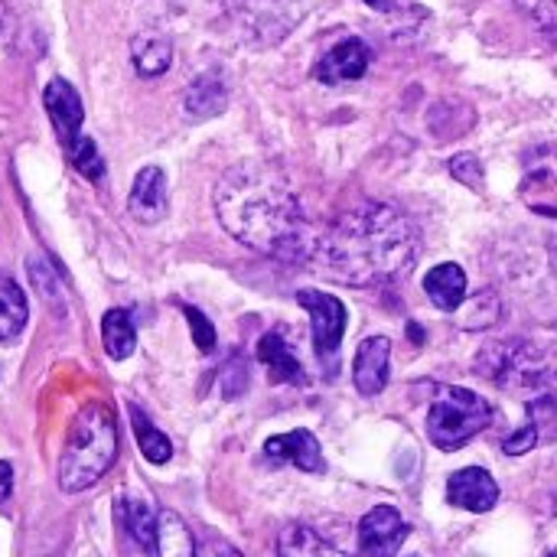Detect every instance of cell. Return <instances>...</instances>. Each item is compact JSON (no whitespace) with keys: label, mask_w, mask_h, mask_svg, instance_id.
Instances as JSON below:
<instances>
[{"label":"cell","mask_w":557,"mask_h":557,"mask_svg":"<svg viewBox=\"0 0 557 557\" xmlns=\"http://www.w3.org/2000/svg\"><path fill=\"white\" fill-rule=\"evenodd\" d=\"M212 206L222 228L251 251L271 258H304L313 245L294 186L268 163L251 160L232 166L219 180Z\"/></svg>","instance_id":"cell-1"},{"label":"cell","mask_w":557,"mask_h":557,"mask_svg":"<svg viewBox=\"0 0 557 557\" xmlns=\"http://www.w3.org/2000/svg\"><path fill=\"white\" fill-rule=\"evenodd\" d=\"M320 274L352 284H392L414 268L421 235L408 215L385 202H362L339 215V222L310 245Z\"/></svg>","instance_id":"cell-2"},{"label":"cell","mask_w":557,"mask_h":557,"mask_svg":"<svg viewBox=\"0 0 557 557\" xmlns=\"http://www.w3.org/2000/svg\"><path fill=\"white\" fill-rule=\"evenodd\" d=\"M117 457V428H114V414L98 405L88 401L69 428L62 457H59V486L62 493H82L88 486H95L108 467Z\"/></svg>","instance_id":"cell-3"},{"label":"cell","mask_w":557,"mask_h":557,"mask_svg":"<svg viewBox=\"0 0 557 557\" xmlns=\"http://www.w3.org/2000/svg\"><path fill=\"white\" fill-rule=\"evenodd\" d=\"M493 421V408L470 388L444 385L428 411V437L437 450H460Z\"/></svg>","instance_id":"cell-4"},{"label":"cell","mask_w":557,"mask_h":557,"mask_svg":"<svg viewBox=\"0 0 557 557\" xmlns=\"http://www.w3.org/2000/svg\"><path fill=\"white\" fill-rule=\"evenodd\" d=\"M297 304L310 313V330H313V346H317V356L326 359V356H336L339 343H343V333H346V307L343 300H336L333 294H323V290H297Z\"/></svg>","instance_id":"cell-5"},{"label":"cell","mask_w":557,"mask_h":557,"mask_svg":"<svg viewBox=\"0 0 557 557\" xmlns=\"http://www.w3.org/2000/svg\"><path fill=\"white\" fill-rule=\"evenodd\" d=\"M490 352L496 356V366H486L490 369L486 375L496 379L499 385H506V388H529V385L539 388V385L548 382V366L535 349H529L522 343H512V346L496 343Z\"/></svg>","instance_id":"cell-6"},{"label":"cell","mask_w":557,"mask_h":557,"mask_svg":"<svg viewBox=\"0 0 557 557\" xmlns=\"http://www.w3.org/2000/svg\"><path fill=\"white\" fill-rule=\"evenodd\" d=\"M408 522L392 506H375L359 522V548L366 557H395L408 539Z\"/></svg>","instance_id":"cell-7"},{"label":"cell","mask_w":557,"mask_h":557,"mask_svg":"<svg viewBox=\"0 0 557 557\" xmlns=\"http://www.w3.org/2000/svg\"><path fill=\"white\" fill-rule=\"evenodd\" d=\"M372 52L362 39H343L336 42L320 62H317V78L323 85H343V82H356L369 72Z\"/></svg>","instance_id":"cell-8"},{"label":"cell","mask_w":557,"mask_h":557,"mask_svg":"<svg viewBox=\"0 0 557 557\" xmlns=\"http://www.w3.org/2000/svg\"><path fill=\"white\" fill-rule=\"evenodd\" d=\"M264 457L271 463H290L304 473H323L326 463H323V450L317 444V437L310 431H290V434H277L264 444Z\"/></svg>","instance_id":"cell-9"},{"label":"cell","mask_w":557,"mask_h":557,"mask_svg":"<svg viewBox=\"0 0 557 557\" xmlns=\"http://www.w3.org/2000/svg\"><path fill=\"white\" fill-rule=\"evenodd\" d=\"M42 104L46 114L59 134V144H69L75 134H82V121H85V108L78 91L65 82V78H52L42 91Z\"/></svg>","instance_id":"cell-10"},{"label":"cell","mask_w":557,"mask_h":557,"mask_svg":"<svg viewBox=\"0 0 557 557\" xmlns=\"http://www.w3.org/2000/svg\"><path fill=\"white\" fill-rule=\"evenodd\" d=\"M447 499H450V506L467 509V512H490L499 503V486H496V480L486 470L467 467V470L450 476Z\"/></svg>","instance_id":"cell-11"},{"label":"cell","mask_w":557,"mask_h":557,"mask_svg":"<svg viewBox=\"0 0 557 557\" xmlns=\"http://www.w3.org/2000/svg\"><path fill=\"white\" fill-rule=\"evenodd\" d=\"M388 356L392 343L385 336H369L359 343L356 359H352V382L362 395H379L388 385Z\"/></svg>","instance_id":"cell-12"},{"label":"cell","mask_w":557,"mask_h":557,"mask_svg":"<svg viewBox=\"0 0 557 557\" xmlns=\"http://www.w3.org/2000/svg\"><path fill=\"white\" fill-rule=\"evenodd\" d=\"M127 209L140 225H157L166 215V173L160 166H144L134 176Z\"/></svg>","instance_id":"cell-13"},{"label":"cell","mask_w":557,"mask_h":557,"mask_svg":"<svg viewBox=\"0 0 557 557\" xmlns=\"http://www.w3.org/2000/svg\"><path fill=\"white\" fill-rule=\"evenodd\" d=\"M424 290L431 297V304L444 313H457L467 300V274L460 264L447 261V264H437L428 271L424 277Z\"/></svg>","instance_id":"cell-14"},{"label":"cell","mask_w":557,"mask_h":557,"mask_svg":"<svg viewBox=\"0 0 557 557\" xmlns=\"http://www.w3.org/2000/svg\"><path fill=\"white\" fill-rule=\"evenodd\" d=\"M258 359L268 366V375L271 382L277 385H304V366L300 359L290 352V346L284 343L281 333H264L261 343H258Z\"/></svg>","instance_id":"cell-15"},{"label":"cell","mask_w":557,"mask_h":557,"mask_svg":"<svg viewBox=\"0 0 557 557\" xmlns=\"http://www.w3.org/2000/svg\"><path fill=\"white\" fill-rule=\"evenodd\" d=\"M225 104H228L225 82H222L219 75H212V72L199 75V78L189 85V91H186V114H189L193 121H209V117L222 114Z\"/></svg>","instance_id":"cell-16"},{"label":"cell","mask_w":557,"mask_h":557,"mask_svg":"<svg viewBox=\"0 0 557 557\" xmlns=\"http://www.w3.org/2000/svg\"><path fill=\"white\" fill-rule=\"evenodd\" d=\"M121 529L134 539V545H140L147 555L157 552V516L150 512V506L144 499H121L114 509Z\"/></svg>","instance_id":"cell-17"},{"label":"cell","mask_w":557,"mask_h":557,"mask_svg":"<svg viewBox=\"0 0 557 557\" xmlns=\"http://www.w3.org/2000/svg\"><path fill=\"white\" fill-rule=\"evenodd\" d=\"M131 59H134V69H137L140 75L157 78V75H163V72L170 69V62H173V46H170V39L160 36V33H140V36H134V42H131Z\"/></svg>","instance_id":"cell-18"},{"label":"cell","mask_w":557,"mask_h":557,"mask_svg":"<svg viewBox=\"0 0 557 557\" xmlns=\"http://www.w3.org/2000/svg\"><path fill=\"white\" fill-rule=\"evenodd\" d=\"M29 320V307H26V294L16 287V281L0 274V343H10L23 333Z\"/></svg>","instance_id":"cell-19"},{"label":"cell","mask_w":557,"mask_h":557,"mask_svg":"<svg viewBox=\"0 0 557 557\" xmlns=\"http://www.w3.org/2000/svg\"><path fill=\"white\" fill-rule=\"evenodd\" d=\"M101 343H104V352L121 362L134 352L137 346V333H134V323L127 317V310H108L104 320H101Z\"/></svg>","instance_id":"cell-20"},{"label":"cell","mask_w":557,"mask_h":557,"mask_svg":"<svg viewBox=\"0 0 557 557\" xmlns=\"http://www.w3.org/2000/svg\"><path fill=\"white\" fill-rule=\"evenodd\" d=\"M157 552L160 557H196L193 535L176 512L157 516Z\"/></svg>","instance_id":"cell-21"},{"label":"cell","mask_w":557,"mask_h":557,"mask_svg":"<svg viewBox=\"0 0 557 557\" xmlns=\"http://www.w3.org/2000/svg\"><path fill=\"white\" fill-rule=\"evenodd\" d=\"M277 557H336L333 548L307 525H287L277 535Z\"/></svg>","instance_id":"cell-22"},{"label":"cell","mask_w":557,"mask_h":557,"mask_svg":"<svg viewBox=\"0 0 557 557\" xmlns=\"http://www.w3.org/2000/svg\"><path fill=\"white\" fill-rule=\"evenodd\" d=\"M131 424H134V434H137V444H140V454L153 463V467H163L170 457H173V444L163 431H157L150 424V418L131 405Z\"/></svg>","instance_id":"cell-23"},{"label":"cell","mask_w":557,"mask_h":557,"mask_svg":"<svg viewBox=\"0 0 557 557\" xmlns=\"http://www.w3.org/2000/svg\"><path fill=\"white\" fill-rule=\"evenodd\" d=\"M62 150H65L69 163H72L82 176H88V180H101V173H104V160H101V153H98V147H95V140H91V137L75 134L69 144H62Z\"/></svg>","instance_id":"cell-24"},{"label":"cell","mask_w":557,"mask_h":557,"mask_svg":"<svg viewBox=\"0 0 557 557\" xmlns=\"http://www.w3.org/2000/svg\"><path fill=\"white\" fill-rule=\"evenodd\" d=\"M183 313H186V320H189L193 343L199 346V352H212V349H215V326L206 320L202 310H196V307H189V304H183Z\"/></svg>","instance_id":"cell-25"},{"label":"cell","mask_w":557,"mask_h":557,"mask_svg":"<svg viewBox=\"0 0 557 557\" xmlns=\"http://www.w3.org/2000/svg\"><path fill=\"white\" fill-rule=\"evenodd\" d=\"M447 166H450V173H454L460 183H467L470 189H480V186H483V166H480V160H476L473 153H460V157H454Z\"/></svg>","instance_id":"cell-26"},{"label":"cell","mask_w":557,"mask_h":557,"mask_svg":"<svg viewBox=\"0 0 557 557\" xmlns=\"http://www.w3.org/2000/svg\"><path fill=\"white\" fill-rule=\"evenodd\" d=\"M525 13H532V20L545 29V33H555V0H516Z\"/></svg>","instance_id":"cell-27"},{"label":"cell","mask_w":557,"mask_h":557,"mask_svg":"<svg viewBox=\"0 0 557 557\" xmlns=\"http://www.w3.org/2000/svg\"><path fill=\"white\" fill-rule=\"evenodd\" d=\"M535 444H539V428H535V424H525L519 434H512V437L503 444V450L512 454V457H519V454H529Z\"/></svg>","instance_id":"cell-28"},{"label":"cell","mask_w":557,"mask_h":557,"mask_svg":"<svg viewBox=\"0 0 557 557\" xmlns=\"http://www.w3.org/2000/svg\"><path fill=\"white\" fill-rule=\"evenodd\" d=\"M199 557H245L238 548H232L228 542H219V539H212L202 552H199Z\"/></svg>","instance_id":"cell-29"},{"label":"cell","mask_w":557,"mask_h":557,"mask_svg":"<svg viewBox=\"0 0 557 557\" xmlns=\"http://www.w3.org/2000/svg\"><path fill=\"white\" fill-rule=\"evenodd\" d=\"M10 490H13V470H10V463L0 460V506L10 499Z\"/></svg>","instance_id":"cell-30"},{"label":"cell","mask_w":557,"mask_h":557,"mask_svg":"<svg viewBox=\"0 0 557 557\" xmlns=\"http://www.w3.org/2000/svg\"><path fill=\"white\" fill-rule=\"evenodd\" d=\"M362 3H369L372 10H382V13H395L398 10V0H362Z\"/></svg>","instance_id":"cell-31"},{"label":"cell","mask_w":557,"mask_h":557,"mask_svg":"<svg viewBox=\"0 0 557 557\" xmlns=\"http://www.w3.org/2000/svg\"><path fill=\"white\" fill-rule=\"evenodd\" d=\"M228 3H242V0H228Z\"/></svg>","instance_id":"cell-32"}]
</instances>
